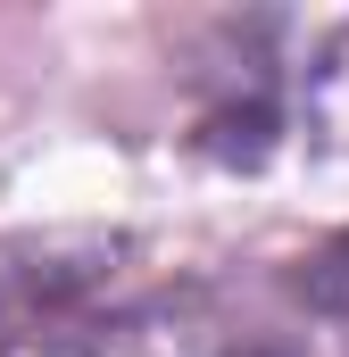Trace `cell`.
Returning <instances> with one entry per match:
<instances>
[]
</instances>
